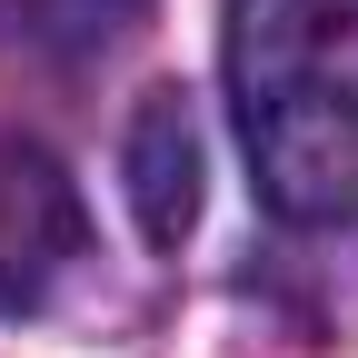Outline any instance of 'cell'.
<instances>
[{
  "label": "cell",
  "instance_id": "1",
  "mask_svg": "<svg viewBox=\"0 0 358 358\" xmlns=\"http://www.w3.org/2000/svg\"><path fill=\"white\" fill-rule=\"evenodd\" d=\"M229 100L279 219H358V0H229Z\"/></svg>",
  "mask_w": 358,
  "mask_h": 358
},
{
  "label": "cell",
  "instance_id": "2",
  "mask_svg": "<svg viewBox=\"0 0 358 358\" xmlns=\"http://www.w3.org/2000/svg\"><path fill=\"white\" fill-rule=\"evenodd\" d=\"M80 259V189L60 179V159L0 129V319L40 308Z\"/></svg>",
  "mask_w": 358,
  "mask_h": 358
},
{
  "label": "cell",
  "instance_id": "3",
  "mask_svg": "<svg viewBox=\"0 0 358 358\" xmlns=\"http://www.w3.org/2000/svg\"><path fill=\"white\" fill-rule=\"evenodd\" d=\"M120 179H129V219H140L150 249H179L199 229V120H189L179 90H150V100L129 110Z\"/></svg>",
  "mask_w": 358,
  "mask_h": 358
},
{
  "label": "cell",
  "instance_id": "4",
  "mask_svg": "<svg viewBox=\"0 0 358 358\" xmlns=\"http://www.w3.org/2000/svg\"><path fill=\"white\" fill-rule=\"evenodd\" d=\"M150 0H0V40H20L30 60H90Z\"/></svg>",
  "mask_w": 358,
  "mask_h": 358
}]
</instances>
